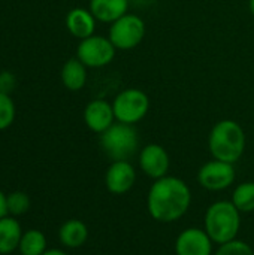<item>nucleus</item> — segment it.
<instances>
[{"label":"nucleus","instance_id":"0eeeda50","mask_svg":"<svg viewBox=\"0 0 254 255\" xmlns=\"http://www.w3.org/2000/svg\"><path fill=\"white\" fill-rule=\"evenodd\" d=\"M115 52L117 48L112 45L108 36L93 34L79 40L76 48V58L81 60L87 67L99 69L108 66L114 60Z\"/></svg>","mask_w":254,"mask_h":255},{"label":"nucleus","instance_id":"7ed1b4c3","mask_svg":"<svg viewBox=\"0 0 254 255\" xmlns=\"http://www.w3.org/2000/svg\"><path fill=\"white\" fill-rule=\"evenodd\" d=\"M241 229V212L232 202L219 200L205 212V232L217 245L237 239Z\"/></svg>","mask_w":254,"mask_h":255},{"label":"nucleus","instance_id":"4be33fe9","mask_svg":"<svg viewBox=\"0 0 254 255\" xmlns=\"http://www.w3.org/2000/svg\"><path fill=\"white\" fill-rule=\"evenodd\" d=\"M214 255H253V248L244 241L234 239L231 242L219 245Z\"/></svg>","mask_w":254,"mask_h":255},{"label":"nucleus","instance_id":"393cba45","mask_svg":"<svg viewBox=\"0 0 254 255\" xmlns=\"http://www.w3.org/2000/svg\"><path fill=\"white\" fill-rule=\"evenodd\" d=\"M43 255H69L67 253L61 251V250H46V253Z\"/></svg>","mask_w":254,"mask_h":255},{"label":"nucleus","instance_id":"aec40b11","mask_svg":"<svg viewBox=\"0 0 254 255\" xmlns=\"http://www.w3.org/2000/svg\"><path fill=\"white\" fill-rule=\"evenodd\" d=\"M30 197L24 191H13L7 194V212L10 217H21L30 209Z\"/></svg>","mask_w":254,"mask_h":255},{"label":"nucleus","instance_id":"f03ea898","mask_svg":"<svg viewBox=\"0 0 254 255\" xmlns=\"http://www.w3.org/2000/svg\"><path fill=\"white\" fill-rule=\"evenodd\" d=\"M244 128L234 120H222L216 123L210 131L208 148L213 158L235 164L246 151Z\"/></svg>","mask_w":254,"mask_h":255},{"label":"nucleus","instance_id":"a878e982","mask_svg":"<svg viewBox=\"0 0 254 255\" xmlns=\"http://www.w3.org/2000/svg\"><path fill=\"white\" fill-rule=\"evenodd\" d=\"M249 9H250L252 15L254 16V0H249Z\"/></svg>","mask_w":254,"mask_h":255},{"label":"nucleus","instance_id":"9d476101","mask_svg":"<svg viewBox=\"0 0 254 255\" xmlns=\"http://www.w3.org/2000/svg\"><path fill=\"white\" fill-rule=\"evenodd\" d=\"M213 241L205 229L190 227L183 230L175 241L177 255H213Z\"/></svg>","mask_w":254,"mask_h":255},{"label":"nucleus","instance_id":"39448f33","mask_svg":"<svg viewBox=\"0 0 254 255\" xmlns=\"http://www.w3.org/2000/svg\"><path fill=\"white\" fill-rule=\"evenodd\" d=\"M112 108L118 123L135 126L147 117L150 99L147 93L139 88H126L114 97Z\"/></svg>","mask_w":254,"mask_h":255},{"label":"nucleus","instance_id":"f257e3e1","mask_svg":"<svg viewBox=\"0 0 254 255\" xmlns=\"http://www.w3.org/2000/svg\"><path fill=\"white\" fill-rule=\"evenodd\" d=\"M192 203L189 185L177 176L156 179L147 196V209L159 223H174L183 218Z\"/></svg>","mask_w":254,"mask_h":255},{"label":"nucleus","instance_id":"ddd939ff","mask_svg":"<svg viewBox=\"0 0 254 255\" xmlns=\"http://www.w3.org/2000/svg\"><path fill=\"white\" fill-rule=\"evenodd\" d=\"M96 22H97V19L90 12V9L73 7L66 15L67 31L79 40L96 34L94 33L96 31Z\"/></svg>","mask_w":254,"mask_h":255},{"label":"nucleus","instance_id":"4468645a","mask_svg":"<svg viewBox=\"0 0 254 255\" xmlns=\"http://www.w3.org/2000/svg\"><path fill=\"white\" fill-rule=\"evenodd\" d=\"M88 9L99 22L112 24L127 13L129 0H90Z\"/></svg>","mask_w":254,"mask_h":255},{"label":"nucleus","instance_id":"9b49d317","mask_svg":"<svg viewBox=\"0 0 254 255\" xmlns=\"http://www.w3.org/2000/svg\"><path fill=\"white\" fill-rule=\"evenodd\" d=\"M136 181V170L130 161H112L105 173V185L111 194H126Z\"/></svg>","mask_w":254,"mask_h":255},{"label":"nucleus","instance_id":"6e6552de","mask_svg":"<svg viewBox=\"0 0 254 255\" xmlns=\"http://www.w3.org/2000/svg\"><path fill=\"white\" fill-rule=\"evenodd\" d=\"M237 173L232 163L211 160L205 163L198 172V182L202 188L210 191H223L235 182Z\"/></svg>","mask_w":254,"mask_h":255},{"label":"nucleus","instance_id":"2eb2a0df","mask_svg":"<svg viewBox=\"0 0 254 255\" xmlns=\"http://www.w3.org/2000/svg\"><path fill=\"white\" fill-rule=\"evenodd\" d=\"M21 224L15 217L6 215L0 220V255H9L18 250L22 238Z\"/></svg>","mask_w":254,"mask_h":255},{"label":"nucleus","instance_id":"20e7f679","mask_svg":"<svg viewBox=\"0 0 254 255\" xmlns=\"http://www.w3.org/2000/svg\"><path fill=\"white\" fill-rule=\"evenodd\" d=\"M100 146L112 161H129L139 149V134L135 126L117 121L100 134Z\"/></svg>","mask_w":254,"mask_h":255},{"label":"nucleus","instance_id":"412c9836","mask_svg":"<svg viewBox=\"0 0 254 255\" xmlns=\"http://www.w3.org/2000/svg\"><path fill=\"white\" fill-rule=\"evenodd\" d=\"M16 109L10 94L0 93V131L9 128L15 121Z\"/></svg>","mask_w":254,"mask_h":255},{"label":"nucleus","instance_id":"f8f14e48","mask_svg":"<svg viewBox=\"0 0 254 255\" xmlns=\"http://www.w3.org/2000/svg\"><path fill=\"white\" fill-rule=\"evenodd\" d=\"M115 121L117 120H115L112 103H109L108 100L94 99L84 109V123L93 133L102 134Z\"/></svg>","mask_w":254,"mask_h":255},{"label":"nucleus","instance_id":"6ab92c4d","mask_svg":"<svg viewBox=\"0 0 254 255\" xmlns=\"http://www.w3.org/2000/svg\"><path fill=\"white\" fill-rule=\"evenodd\" d=\"M234 206L241 214H249L254 211V182H243L237 185L232 193Z\"/></svg>","mask_w":254,"mask_h":255},{"label":"nucleus","instance_id":"423d86ee","mask_svg":"<svg viewBox=\"0 0 254 255\" xmlns=\"http://www.w3.org/2000/svg\"><path fill=\"white\" fill-rule=\"evenodd\" d=\"M145 22L136 13H126L109 27L108 37L120 51H130L136 48L145 37Z\"/></svg>","mask_w":254,"mask_h":255},{"label":"nucleus","instance_id":"bb28decb","mask_svg":"<svg viewBox=\"0 0 254 255\" xmlns=\"http://www.w3.org/2000/svg\"><path fill=\"white\" fill-rule=\"evenodd\" d=\"M253 255H254V250H253Z\"/></svg>","mask_w":254,"mask_h":255},{"label":"nucleus","instance_id":"a211bd4d","mask_svg":"<svg viewBox=\"0 0 254 255\" xmlns=\"http://www.w3.org/2000/svg\"><path fill=\"white\" fill-rule=\"evenodd\" d=\"M19 255H43L46 253V238L37 229H30L22 233L18 247Z\"/></svg>","mask_w":254,"mask_h":255},{"label":"nucleus","instance_id":"1a4fd4ad","mask_svg":"<svg viewBox=\"0 0 254 255\" xmlns=\"http://www.w3.org/2000/svg\"><path fill=\"white\" fill-rule=\"evenodd\" d=\"M139 167L147 176L153 178L154 181L166 176L171 167L168 151L157 143L145 145L139 152Z\"/></svg>","mask_w":254,"mask_h":255},{"label":"nucleus","instance_id":"f3484780","mask_svg":"<svg viewBox=\"0 0 254 255\" xmlns=\"http://www.w3.org/2000/svg\"><path fill=\"white\" fill-rule=\"evenodd\" d=\"M58 239L66 248H81L88 239V229L81 220H67L58 230Z\"/></svg>","mask_w":254,"mask_h":255},{"label":"nucleus","instance_id":"5701e85b","mask_svg":"<svg viewBox=\"0 0 254 255\" xmlns=\"http://www.w3.org/2000/svg\"><path fill=\"white\" fill-rule=\"evenodd\" d=\"M16 87V76L9 70L0 72V93L10 94Z\"/></svg>","mask_w":254,"mask_h":255},{"label":"nucleus","instance_id":"b1692460","mask_svg":"<svg viewBox=\"0 0 254 255\" xmlns=\"http://www.w3.org/2000/svg\"><path fill=\"white\" fill-rule=\"evenodd\" d=\"M9 215L7 212V196L0 190V220Z\"/></svg>","mask_w":254,"mask_h":255},{"label":"nucleus","instance_id":"dca6fc26","mask_svg":"<svg viewBox=\"0 0 254 255\" xmlns=\"http://www.w3.org/2000/svg\"><path fill=\"white\" fill-rule=\"evenodd\" d=\"M60 78L64 88L69 91H79L85 87L87 82V66L76 57L69 58L61 67Z\"/></svg>","mask_w":254,"mask_h":255}]
</instances>
